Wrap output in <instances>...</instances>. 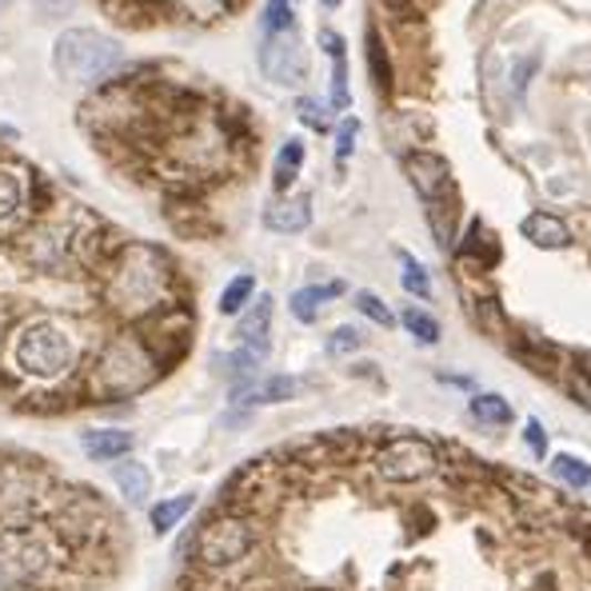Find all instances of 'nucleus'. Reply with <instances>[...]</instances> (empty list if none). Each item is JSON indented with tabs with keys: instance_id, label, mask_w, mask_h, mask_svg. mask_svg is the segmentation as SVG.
<instances>
[{
	"instance_id": "34",
	"label": "nucleus",
	"mask_w": 591,
	"mask_h": 591,
	"mask_svg": "<svg viewBox=\"0 0 591 591\" xmlns=\"http://www.w3.org/2000/svg\"><path fill=\"white\" fill-rule=\"evenodd\" d=\"M531 77H536V57L520 61V69H516V92H523V81H531Z\"/></svg>"
},
{
	"instance_id": "22",
	"label": "nucleus",
	"mask_w": 591,
	"mask_h": 591,
	"mask_svg": "<svg viewBox=\"0 0 591 591\" xmlns=\"http://www.w3.org/2000/svg\"><path fill=\"white\" fill-rule=\"evenodd\" d=\"M21 201H24V188H21V181H17V172L0 169V221H12L17 208H21Z\"/></svg>"
},
{
	"instance_id": "14",
	"label": "nucleus",
	"mask_w": 591,
	"mask_h": 591,
	"mask_svg": "<svg viewBox=\"0 0 591 591\" xmlns=\"http://www.w3.org/2000/svg\"><path fill=\"white\" fill-rule=\"evenodd\" d=\"M324 49L332 52V109H348V57H344V41L336 32H324Z\"/></svg>"
},
{
	"instance_id": "21",
	"label": "nucleus",
	"mask_w": 591,
	"mask_h": 591,
	"mask_svg": "<svg viewBox=\"0 0 591 591\" xmlns=\"http://www.w3.org/2000/svg\"><path fill=\"white\" fill-rule=\"evenodd\" d=\"M400 324H404V328H408L420 344H436V340H440V324L431 320L428 312H420V308H404V312H400Z\"/></svg>"
},
{
	"instance_id": "32",
	"label": "nucleus",
	"mask_w": 591,
	"mask_h": 591,
	"mask_svg": "<svg viewBox=\"0 0 591 591\" xmlns=\"http://www.w3.org/2000/svg\"><path fill=\"white\" fill-rule=\"evenodd\" d=\"M296 109H300V121H308L316 132H328V121H324V112L316 109V104H312V101H300V104H296Z\"/></svg>"
},
{
	"instance_id": "27",
	"label": "nucleus",
	"mask_w": 591,
	"mask_h": 591,
	"mask_svg": "<svg viewBox=\"0 0 591 591\" xmlns=\"http://www.w3.org/2000/svg\"><path fill=\"white\" fill-rule=\"evenodd\" d=\"M356 308H360L371 324H380V328H391V324H396L388 304H384L380 296H371V292H360V296H356Z\"/></svg>"
},
{
	"instance_id": "5",
	"label": "nucleus",
	"mask_w": 591,
	"mask_h": 591,
	"mask_svg": "<svg viewBox=\"0 0 591 591\" xmlns=\"http://www.w3.org/2000/svg\"><path fill=\"white\" fill-rule=\"evenodd\" d=\"M256 543V531H252L248 520L241 516H221V520H212L208 528L201 531V540H196V560L204 568H232V563H241L244 556L252 551Z\"/></svg>"
},
{
	"instance_id": "15",
	"label": "nucleus",
	"mask_w": 591,
	"mask_h": 591,
	"mask_svg": "<svg viewBox=\"0 0 591 591\" xmlns=\"http://www.w3.org/2000/svg\"><path fill=\"white\" fill-rule=\"evenodd\" d=\"M340 292H344L340 281H336V284H316V288H300L288 300L292 304V316H296V320H304V324H312V320H316V312H320V304L324 300H336Z\"/></svg>"
},
{
	"instance_id": "33",
	"label": "nucleus",
	"mask_w": 591,
	"mask_h": 591,
	"mask_svg": "<svg viewBox=\"0 0 591 591\" xmlns=\"http://www.w3.org/2000/svg\"><path fill=\"white\" fill-rule=\"evenodd\" d=\"M368 49H371V64H376V77L388 81V61H384V52H380V37H368Z\"/></svg>"
},
{
	"instance_id": "20",
	"label": "nucleus",
	"mask_w": 591,
	"mask_h": 591,
	"mask_svg": "<svg viewBox=\"0 0 591 591\" xmlns=\"http://www.w3.org/2000/svg\"><path fill=\"white\" fill-rule=\"evenodd\" d=\"M192 503H196V496H172V500H161L156 508H152V528L161 531V536L172 531L192 511Z\"/></svg>"
},
{
	"instance_id": "37",
	"label": "nucleus",
	"mask_w": 591,
	"mask_h": 591,
	"mask_svg": "<svg viewBox=\"0 0 591 591\" xmlns=\"http://www.w3.org/2000/svg\"><path fill=\"white\" fill-rule=\"evenodd\" d=\"M0 591H12V588H4V583H0Z\"/></svg>"
},
{
	"instance_id": "13",
	"label": "nucleus",
	"mask_w": 591,
	"mask_h": 591,
	"mask_svg": "<svg viewBox=\"0 0 591 591\" xmlns=\"http://www.w3.org/2000/svg\"><path fill=\"white\" fill-rule=\"evenodd\" d=\"M264 224H268L272 232H304L312 224V201L308 196H296V201L272 204V208L264 212Z\"/></svg>"
},
{
	"instance_id": "30",
	"label": "nucleus",
	"mask_w": 591,
	"mask_h": 591,
	"mask_svg": "<svg viewBox=\"0 0 591 591\" xmlns=\"http://www.w3.org/2000/svg\"><path fill=\"white\" fill-rule=\"evenodd\" d=\"M32 9L41 12V17H49V21H61V17H69L77 9V0H32Z\"/></svg>"
},
{
	"instance_id": "7",
	"label": "nucleus",
	"mask_w": 591,
	"mask_h": 591,
	"mask_svg": "<svg viewBox=\"0 0 591 591\" xmlns=\"http://www.w3.org/2000/svg\"><path fill=\"white\" fill-rule=\"evenodd\" d=\"M261 64H264V77L276 84H300L308 77V57H304V44H300V32L296 24L276 37H264L261 44Z\"/></svg>"
},
{
	"instance_id": "36",
	"label": "nucleus",
	"mask_w": 591,
	"mask_h": 591,
	"mask_svg": "<svg viewBox=\"0 0 591 591\" xmlns=\"http://www.w3.org/2000/svg\"><path fill=\"white\" fill-rule=\"evenodd\" d=\"M324 9H340V0H320Z\"/></svg>"
},
{
	"instance_id": "23",
	"label": "nucleus",
	"mask_w": 591,
	"mask_h": 591,
	"mask_svg": "<svg viewBox=\"0 0 591 591\" xmlns=\"http://www.w3.org/2000/svg\"><path fill=\"white\" fill-rule=\"evenodd\" d=\"M252 292H256V281H252L248 272H244V276H236V281H232L228 288H224V296H221V312H224V316H236V312H241L244 304L252 300Z\"/></svg>"
},
{
	"instance_id": "31",
	"label": "nucleus",
	"mask_w": 591,
	"mask_h": 591,
	"mask_svg": "<svg viewBox=\"0 0 591 591\" xmlns=\"http://www.w3.org/2000/svg\"><path fill=\"white\" fill-rule=\"evenodd\" d=\"M523 444L531 448V456H548V436H543V424L540 420H528V428H523Z\"/></svg>"
},
{
	"instance_id": "24",
	"label": "nucleus",
	"mask_w": 591,
	"mask_h": 591,
	"mask_svg": "<svg viewBox=\"0 0 591 591\" xmlns=\"http://www.w3.org/2000/svg\"><path fill=\"white\" fill-rule=\"evenodd\" d=\"M551 468H556V476H560L563 483H571V488H591V463L575 460V456H556Z\"/></svg>"
},
{
	"instance_id": "8",
	"label": "nucleus",
	"mask_w": 591,
	"mask_h": 591,
	"mask_svg": "<svg viewBox=\"0 0 591 591\" xmlns=\"http://www.w3.org/2000/svg\"><path fill=\"white\" fill-rule=\"evenodd\" d=\"M149 356H144L136 344L121 340V344H112L109 351H104V360H101V384L109 391H132V388H141L144 380H149Z\"/></svg>"
},
{
	"instance_id": "38",
	"label": "nucleus",
	"mask_w": 591,
	"mask_h": 591,
	"mask_svg": "<svg viewBox=\"0 0 591 591\" xmlns=\"http://www.w3.org/2000/svg\"><path fill=\"white\" fill-rule=\"evenodd\" d=\"M0 4H9V0H0Z\"/></svg>"
},
{
	"instance_id": "19",
	"label": "nucleus",
	"mask_w": 591,
	"mask_h": 591,
	"mask_svg": "<svg viewBox=\"0 0 591 591\" xmlns=\"http://www.w3.org/2000/svg\"><path fill=\"white\" fill-rule=\"evenodd\" d=\"M300 164H304V144L288 141L281 149V156H276V176H272L276 192H288L292 184H296V176H300Z\"/></svg>"
},
{
	"instance_id": "18",
	"label": "nucleus",
	"mask_w": 591,
	"mask_h": 591,
	"mask_svg": "<svg viewBox=\"0 0 591 591\" xmlns=\"http://www.w3.org/2000/svg\"><path fill=\"white\" fill-rule=\"evenodd\" d=\"M468 411H471V420H480V424H511V404L503 400V396H491V391H480V396H471V404H468Z\"/></svg>"
},
{
	"instance_id": "1",
	"label": "nucleus",
	"mask_w": 591,
	"mask_h": 591,
	"mask_svg": "<svg viewBox=\"0 0 591 591\" xmlns=\"http://www.w3.org/2000/svg\"><path fill=\"white\" fill-rule=\"evenodd\" d=\"M57 72L72 84H96L124 64V44L92 29H69L52 44Z\"/></svg>"
},
{
	"instance_id": "16",
	"label": "nucleus",
	"mask_w": 591,
	"mask_h": 591,
	"mask_svg": "<svg viewBox=\"0 0 591 591\" xmlns=\"http://www.w3.org/2000/svg\"><path fill=\"white\" fill-rule=\"evenodd\" d=\"M296 388H300V384L292 380V376H272V380L252 384V388L236 391V400L244 396V404H284V400L296 396Z\"/></svg>"
},
{
	"instance_id": "10",
	"label": "nucleus",
	"mask_w": 591,
	"mask_h": 591,
	"mask_svg": "<svg viewBox=\"0 0 591 591\" xmlns=\"http://www.w3.org/2000/svg\"><path fill=\"white\" fill-rule=\"evenodd\" d=\"M520 232L543 252L568 248V244H571V228L560 221V216H551V212H531V216H523Z\"/></svg>"
},
{
	"instance_id": "28",
	"label": "nucleus",
	"mask_w": 591,
	"mask_h": 591,
	"mask_svg": "<svg viewBox=\"0 0 591 591\" xmlns=\"http://www.w3.org/2000/svg\"><path fill=\"white\" fill-rule=\"evenodd\" d=\"M360 344H364V336L351 328V324H344V328H336L328 336V351H332V356H348V351H356Z\"/></svg>"
},
{
	"instance_id": "3",
	"label": "nucleus",
	"mask_w": 591,
	"mask_h": 591,
	"mask_svg": "<svg viewBox=\"0 0 591 591\" xmlns=\"http://www.w3.org/2000/svg\"><path fill=\"white\" fill-rule=\"evenodd\" d=\"M440 471V451L420 436H396L376 451V476L388 483H420Z\"/></svg>"
},
{
	"instance_id": "11",
	"label": "nucleus",
	"mask_w": 591,
	"mask_h": 591,
	"mask_svg": "<svg viewBox=\"0 0 591 591\" xmlns=\"http://www.w3.org/2000/svg\"><path fill=\"white\" fill-rule=\"evenodd\" d=\"M132 431L124 428H92L81 436V448L84 456H92V460H121V456H129L132 451Z\"/></svg>"
},
{
	"instance_id": "25",
	"label": "nucleus",
	"mask_w": 591,
	"mask_h": 591,
	"mask_svg": "<svg viewBox=\"0 0 591 591\" xmlns=\"http://www.w3.org/2000/svg\"><path fill=\"white\" fill-rule=\"evenodd\" d=\"M292 24H296L292 0H268V9H264V37H276V32L292 29Z\"/></svg>"
},
{
	"instance_id": "29",
	"label": "nucleus",
	"mask_w": 591,
	"mask_h": 591,
	"mask_svg": "<svg viewBox=\"0 0 591 591\" xmlns=\"http://www.w3.org/2000/svg\"><path fill=\"white\" fill-rule=\"evenodd\" d=\"M356 136H360V121L356 116H348V121H340V129H336V161H348L351 149H356Z\"/></svg>"
},
{
	"instance_id": "26",
	"label": "nucleus",
	"mask_w": 591,
	"mask_h": 591,
	"mask_svg": "<svg viewBox=\"0 0 591 591\" xmlns=\"http://www.w3.org/2000/svg\"><path fill=\"white\" fill-rule=\"evenodd\" d=\"M400 264H404V288L411 292V296H420V300H428L431 296V281L428 272L416 264V256H408V252H400Z\"/></svg>"
},
{
	"instance_id": "12",
	"label": "nucleus",
	"mask_w": 591,
	"mask_h": 591,
	"mask_svg": "<svg viewBox=\"0 0 591 591\" xmlns=\"http://www.w3.org/2000/svg\"><path fill=\"white\" fill-rule=\"evenodd\" d=\"M268 328H272V300L261 296L256 308L241 320V348H252L256 356H268Z\"/></svg>"
},
{
	"instance_id": "6",
	"label": "nucleus",
	"mask_w": 591,
	"mask_h": 591,
	"mask_svg": "<svg viewBox=\"0 0 591 591\" xmlns=\"http://www.w3.org/2000/svg\"><path fill=\"white\" fill-rule=\"evenodd\" d=\"M49 563H52L49 543L32 528H17L0 536V575H4V580L29 583V580H37Z\"/></svg>"
},
{
	"instance_id": "4",
	"label": "nucleus",
	"mask_w": 591,
	"mask_h": 591,
	"mask_svg": "<svg viewBox=\"0 0 591 591\" xmlns=\"http://www.w3.org/2000/svg\"><path fill=\"white\" fill-rule=\"evenodd\" d=\"M161 284H164V272H161V261H156V252L132 248L124 252L121 272L112 281V296H116V304L124 312H144L161 296Z\"/></svg>"
},
{
	"instance_id": "35",
	"label": "nucleus",
	"mask_w": 591,
	"mask_h": 591,
	"mask_svg": "<svg viewBox=\"0 0 591 591\" xmlns=\"http://www.w3.org/2000/svg\"><path fill=\"white\" fill-rule=\"evenodd\" d=\"M188 4H192V9H196V12H201V17H212V12L221 9L224 0H188Z\"/></svg>"
},
{
	"instance_id": "17",
	"label": "nucleus",
	"mask_w": 591,
	"mask_h": 591,
	"mask_svg": "<svg viewBox=\"0 0 591 591\" xmlns=\"http://www.w3.org/2000/svg\"><path fill=\"white\" fill-rule=\"evenodd\" d=\"M112 480H116V488H121L132 503H141L144 496H149V491H152V476H149V468H144V463H136V460L116 463V471H112Z\"/></svg>"
},
{
	"instance_id": "9",
	"label": "nucleus",
	"mask_w": 591,
	"mask_h": 591,
	"mask_svg": "<svg viewBox=\"0 0 591 591\" xmlns=\"http://www.w3.org/2000/svg\"><path fill=\"white\" fill-rule=\"evenodd\" d=\"M408 176H411V184H416V192H420L431 208L451 204V172L440 156H431V152H411Z\"/></svg>"
},
{
	"instance_id": "2",
	"label": "nucleus",
	"mask_w": 591,
	"mask_h": 591,
	"mask_svg": "<svg viewBox=\"0 0 591 591\" xmlns=\"http://www.w3.org/2000/svg\"><path fill=\"white\" fill-rule=\"evenodd\" d=\"M12 360H17L21 371L37 376V380H57L77 360V344H72V336L64 328H57L49 320H37L21 328V336L12 344Z\"/></svg>"
}]
</instances>
